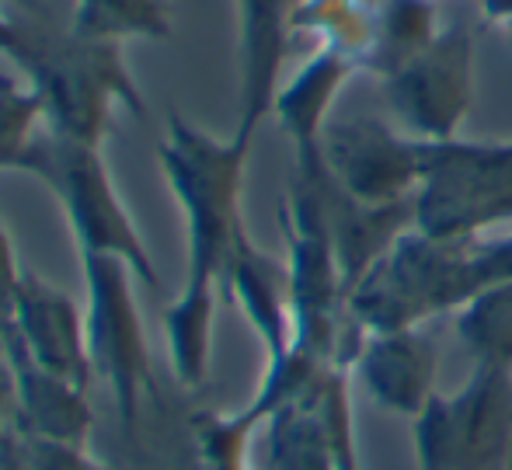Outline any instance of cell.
<instances>
[{
  "label": "cell",
  "instance_id": "6da1fadb",
  "mask_svg": "<svg viewBox=\"0 0 512 470\" xmlns=\"http://www.w3.org/2000/svg\"><path fill=\"white\" fill-rule=\"evenodd\" d=\"M512 279V227L474 237H436L411 227L352 286L345 317L363 335L422 328L457 314L478 293Z\"/></svg>",
  "mask_w": 512,
  "mask_h": 470
},
{
  "label": "cell",
  "instance_id": "9a60e30c",
  "mask_svg": "<svg viewBox=\"0 0 512 470\" xmlns=\"http://www.w3.org/2000/svg\"><path fill=\"white\" fill-rule=\"evenodd\" d=\"M359 74V63L335 49H317L314 56L279 88L272 115L293 143V157H310L321 150L324 129L331 126V108L345 84Z\"/></svg>",
  "mask_w": 512,
  "mask_h": 470
},
{
  "label": "cell",
  "instance_id": "ac0fdd59",
  "mask_svg": "<svg viewBox=\"0 0 512 470\" xmlns=\"http://www.w3.org/2000/svg\"><path fill=\"white\" fill-rule=\"evenodd\" d=\"M70 28L84 39L102 42H164L175 28V11L168 0H74Z\"/></svg>",
  "mask_w": 512,
  "mask_h": 470
},
{
  "label": "cell",
  "instance_id": "4fadbf2b",
  "mask_svg": "<svg viewBox=\"0 0 512 470\" xmlns=\"http://www.w3.org/2000/svg\"><path fill=\"white\" fill-rule=\"evenodd\" d=\"M0 356L14 383V411H18V436L39 439V443L74 446L88 450L95 411L88 401V387L46 373L21 352L14 335L0 338Z\"/></svg>",
  "mask_w": 512,
  "mask_h": 470
},
{
  "label": "cell",
  "instance_id": "9c48e42d",
  "mask_svg": "<svg viewBox=\"0 0 512 470\" xmlns=\"http://www.w3.org/2000/svg\"><path fill=\"white\" fill-rule=\"evenodd\" d=\"M321 157L331 182L366 206H391L418 195L429 168V143L411 140L380 119H345L324 129Z\"/></svg>",
  "mask_w": 512,
  "mask_h": 470
},
{
  "label": "cell",
  "instance_id": "d4e9b609",
  "mask_svg": "<svg viewBox=\"0 0 512 470\" xmlns=\"http://www.w3.org/2000/svg\"><path fill=\"white\" fill-rule=\"evenodd\" d=\"M506 35H509V39H512V25H509V28H506Z\"/></svg>",
  "mask_w": 512,
  "mask_h": 470
},
{
  "label": "cell",
  "instance_id": "7c38bea8",
  "mask_svg": "<svg viewBox=\"0 0 512 470\" xmlns=\"http://www.w3.org/2000/svg\"><path fill=\"white\" fill-rule=\"evenodd\" d=\"M439 352L436 342L422 328L370 331L363 335L352 376L366 387V394L391 415L418 418L436 397Z\"/></svg>",
  "mask_w": 512,
  "mask_h": 470
},
{
  "label": "cell",
  "instance_id": "7402d4cb",
  "mask_svg": "<svg viewBox=\"0 0 512 470\" xmlns=\"http://www.w3.org/2000/svg\"><path fill=\"white\" fill-rule=\"evenodd\" d=\"M11 436H18V411H14V383L7 370L4 356H0V446Z\"/></svg>",
  "mask_w": 512,
  "mask_h": 470
},
{
  "label": "cell",
  "instance_id": "2e32d148",
  "mask_svg": "<svg viewBox=\"0 0 512 470\" xmlns=\"http://www.w3.org/2000/svg\"><path fill=\"white\" fill-rule=\"evenodd\" d=\"M216 282L185 279L182 293L164 310V338H168V363L178 387L196 390L206 383L213 363L216 335Z\"/></svg>",
  "mask_w": 512,
  "mask_h": 470
},
{
  "label": "cell",
  "instance_id": "5bb4252c",
  "mask_svg": "<svg viewBox=\"0 0 512 470\" xmlns=\"http://www.w3.org/2000/svg\"><path fill=\"white\" fill-rule=\"evenodd\" d=\"M220 293L241 307L244 321L258 335L265 349V363L286 356L297 338V321H293V289L286 262L272 258L251 241L248 227L237 234L234 248L227 255L220 276Z\"/></svg>",
  "mask_w": 512,
  "mask_h": 470
},
{
  "label": "cell",
  "instance_id": "5b68a950",
  "mask_svg": "<svg viewBox=\"0 0 512 470\" xmlns=\"http://www.w3.org/2000/svg\"><path fill=\"white\" fill-rule=\"evenodd\" d=\"M88 286V352L91 370L105 380L115 404V418L126 436H140L150 404L157 401L154 363H150L147 328L133 296V272L108 255H81Z\"/></svg>",
  "mask_w": 512,
  "mask_h": 470
},
{
  "label": "cell",
  "instance_id": "277c9868",
  "mask_svg": "<svg viewBox=\"0 0 512 470\" xmlns=\"http://www.w3.org/2000/svg\"><path fill=\"white\" fill-rule=\"evenodd\" d=\"M21 175L39 178L60 202V213L74 234L81 255H108L129 265L147 289L161 286L157 265L150 258L140 227L129 216L119 188H115L98 143H81L42 129L28 150Z\"/></svg>",
  "mask_w": 512,
  "mask_h": 470
},
{
  "label": "cell",
  "instance_id": "ffe728a7",
  "mask_svg": "<svg viewBox=\"0 0 512 470\" xmlns=\"http://www.w3.org/2000/svg\"><path fill=\"white\" fill-rule=\"evenodd\" d=\"M46 129V112L25 77L0 74V171H21L28 150Z\"/></svg>",
  "mask_w": 512,
  "mask_h": 470
},
{
  "label": "cell",
  "instance_id": "7a4b0ae2",
  "mask_svg": "<svg viewBox=\"0 0 512 470\" xmlns=\"http://www.w3.org/2000/svg\"><path fill=\"white\" fill-rule=\"evenodd\" d=\"M11 14L14 32L4 60L39 94L49 133L102 147L115 105L147 115L140 84L122 60V42L84 39L70 28V18L53 21L35 4Z\"/></svg>",
  "mask_w": 512,
  "mask_h": 470
},
{
  "label": "cell",
  "instance_id": "e0dca14e",
  "mask_svg": "<svg viewBox=\"0 0 512 470\" xmlns=\"http://www.w3.org/2000/svg\"><path fill=\"white\" fill-rule=\"evenodd\" d=\"M439 32L443 28H439L436 0H377L373 39L359 60V70H370L384 81L408 60H415L425 46H432Z\"/></svg>",
  "mask_w": 512,
  "mask_h": 470
},
{
  "label": "cell",
  "instance_id": "d6986e66",
  "mask_svg": "<svg viewBox=\"0 0 512 470\" xmlns=\"http://www.w3.org/2000/svg\"><path fill=\"white\" fill-rule=\"evenodd\" d=\"M453 328L474 363L512 373V279L464 303L453 314Z\"/></svg>",
  "mask_w": 512,
  "mask_h": 470
},
{
  "label": "cell",
  "instance_id": "3957f363",
  "mask_svg": "<svg viewBox=\"0 0 512 470\" xmlns=\"http://www.w3.org/2000/svg\"><path fill=\"white\" fill-rule=\"evenodd\" d=\"M248 154L251 143L241 136L230 133L220 140L185 115L168 112V133L157 147V164L185 216V279L220 286L227 255L244 230L241 195Z\"/></svg>",
  "mask_w": 512,
  "mask_h": 470
},
{
  "label": "cell",
  "instance_id": "52a82bcc",
  "mask_svg": "<svg viewBox=\"0 0 512 470\" xmlns=\"http://www.w3.org/2000/svg\"><path fill=\"white\" fill-rule=\"evenodd\" d=\"M418 470H509L512 373L474 363L453 397H432L415 418Z\"/></svg>",
  "mask_w": 512,
  "mask_h": 470
},
{
  "label": "cell",
  "instance_id": "8992f818",
  "mask_svg": "<svg viewBox=\"0 0 512 470\" xmlns=\"http://www.w3.org/2000/svg\"><path fill=\"white\" fill-rule=\"evenodd\" d=\"M415 227L436 237L512 227V140L429 143V168L415 195Z\"/></svg>",
  "mask_w": 512,
  "mask_h": 470
},
{
  "label": "cell",
  "instance_id": "30bf717a",
  "mask_svg": "<svg viewBox=\"0 0 512 470\" xmlns=\"http://www.w3.org/2000/svg\"><path fill=\"white\" fill-rule=\"evenodd\" d=\"M304 0H237V129L255 140L283 88V67Z\"/></svg>",
  "mask_w": 512,
  "mask_h": 470
},
{
  "label": "cell",
  "instance_id": "cb8c5ba5",
  "mask_svg": "<svg viewBox=\"0 0 512 470\" xmlns=\"http://www.w3.org/2000/svg\"><path fill=\"white\" fill-rule=\"evenodd\" d=\"M11 32H14V14H11V7L0 4V56H4L7 42H11Z\"/></svg>",
  "mask_w": 512,
  "mask_h": 470
},
{
  "label": "cell",
  "instance_id": "ba28073f",
  "mask_svg": "<svg viewBox=\"0 0 512 470\" xmlns=\"http://www.w3.org/2000/svg\"><path fill=\"white\" fill-rule=\"evenodd\" d=\"M401 133L422 143L457 140L474 105V35L450 25L415 60L380 81Z\"/></svg>",
  "mask_w": 512,
  "mask_h": 470
},
{
  "label": "cell",
  "instance_id": "8fae6325",
  "mask_svg": "<svg viewBox=\"0 0 512 470\" xmlns=\"http://www.w3.org/2000/svg\"><path fill=\"white\" fill-rule=\"evenodd\" d=\"M11 335L35 366L77 387H91L95 370L88 352V314H81L67 289L35 276L32 269L21 272Z\"/></svg>",
  "mask_w": 512,
  "mask_h": 470
},
{
  "label": "cell",
  "instance_id": "603a6c76",
  "mask_svg": "<svg viewBox=\"0 0 512 470\" xmlns=\"http://www.w3.org/2000/svg\"><path fill=\"white\" fill-rule=\"evenodd\" d=\"M481 18H485L488 25L509 28L512 25V0H481Z\"/></svg>",
  "mask_w": 512,
  "mask_h": 470
},
{
  "label": "cell",
  "instance_id": "44dd1931",
  "mask_svg": "<svg viewBox=\"0 0 512 470\" xmlns=\"http://www.w3.org/2000/svg\"><path fill=\"white\" fill-rule=\"evenodd\" d=\"M21 265L14 241L7 234V227L0 223V338L14 331V307H18V286H21Z\"/></svg>",
  "mask_w": 512,
  "mask_h": 470
}]
</instances>
